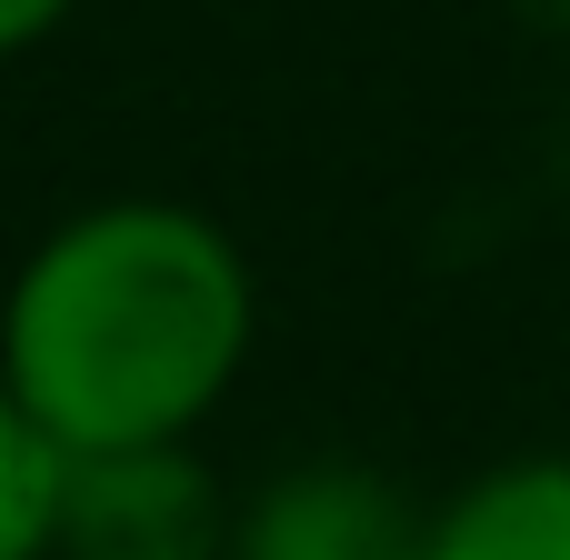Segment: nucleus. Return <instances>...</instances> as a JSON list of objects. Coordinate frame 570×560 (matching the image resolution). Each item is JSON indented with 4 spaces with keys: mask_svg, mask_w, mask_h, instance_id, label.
<instances>
[{
    "mask_svg": "<svg viewBox=\"0 0 570 560\" xmlns=\"http://www.w3.org/2000/svg\"><path fill=\"white\" fill-rule=\"evenodd\" d=\"M261 351V271L240 230L170 190L60 210L0 281V391L80 451L200 441Z\"/></svg>",
    "mask_w": 570,
    "mask_h": 560,
    "instance_id": "f257e3e1",
    "label": "nucleus"
},
{
    "mask_svg": "<svg viewBox=\"0 0 570 560\" xmlns=\"http://www.w3.org/2000/svg\"><path fill=\"white\" fill-rule=\"evenodd\" d=\"M240 481L200 441H150V451H80L60 471V531L50 560H230Z\"/></svg>",
    "mask_w": 570,
    "mask_h": 560,
    "instance_id": "f03ea898",
    "label": "nucleus"
},
{
    "mask_svg": "<svg viewBox=\"0 0 570 560\" xmlns=\"http://www.w3.org/2000/svg\"><path fill=\"white\" fill-rule=\"evenodd\" d=\"M421 551H431V501L361 451L271 461L230 511V560H421Z\"/></svg>",
    "mask_w": 570,
    "mask_h": 560,
    "instance_id": "7ed1b4c3",
    "label": "nucleus"
},
{
    "mask_svg": "<svg viewBox=\"0 0 570 560\" xmlns=\"http://www.w3.org/2000/svg\"><path fill=\"white\" fill-rule=\"evenodd\" d=\"M421 560H570V451H511L451 481Z\"/></svg>",
    "mask_w": 570,
    "mask_h": 560,
    "instance_id": "20e7f679",
    "label": "nucleus"
},
{
    "mask_svg": "<svg viewBox=\"0 0 570 560\" xmlns=\"http://www.w3.org/2000/svg\"><path fill=\"white\" fill-rule=\"evenodd\" d=\"M60 441L0 391V560H50L60 531Z\"/></svg>",
    "mask_w": 570,
    "mask_h": 560,
    "instance_id": "39448f33",
    "label": "nucleus"
},
{
    "mask_svg": "<svg viewBox=\"0 0 570 560\" xmlns=\"http://www.w3.org/2000/svg\"><path fill=\"white\" fill-rule=\"evenodd\" d=\"M80 0H0V60H20V50H40L60 20H70Z\"/></svg>",
    "mask_w": 570,
    "mask_h": 560,
    "instance_id": "423d86ee",
    "label": "nucleus"
}]
</instances>
